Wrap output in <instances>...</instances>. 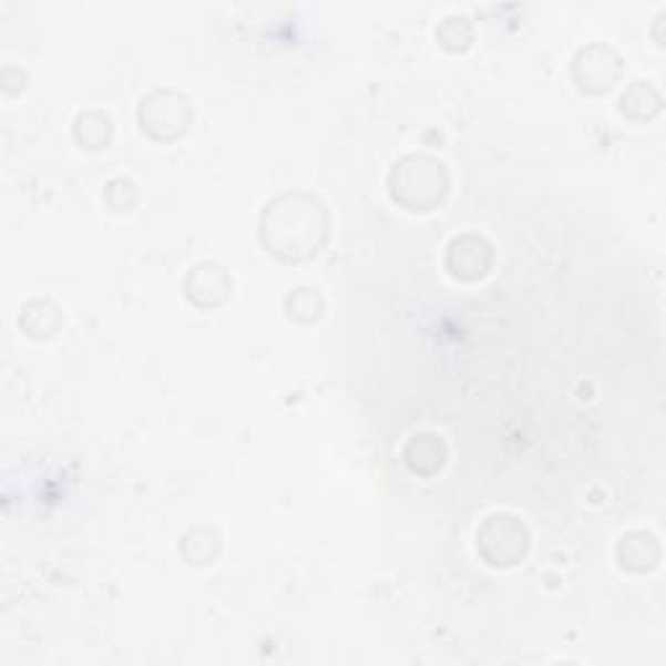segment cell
I'll use <instances>...</instances> for the list:
<instances>
[{"mask_svg": "<svg viewBox=\"0 0 666 666\" xmlns=\"http://www.w3.org/2000/svg\"><path fill=\"white\" fill-rule=\"evenodd\" d=\"M185 297L201 310H214L224 305L232 295V276L216 260H201L188 271L183 281Z\"/></svg>", "mask_w": 666, "mask_h": 666, "instance_id": "8992f818", "label": "cell"}, {"mask_svg": "<svg viewBox=\"0 0 666 666\" xmlns=\"http://www.w3.org/2000/svg\"><path fill=\"white\" fill-rule=\"evenodd\" d=\"M403 459H407L409 471L419 477H436L448 461V448L443 438L432 436V432H419L403 448Z\"/></svg>", "mask_w": 666, "mask_h": 666, "instance_id": "30bf717a", "label": "cell"}, {"mask_svg": "<svg viewBox=\"0 0 666 666\" xmlns=\"http://www.w3.org/2000/svg\"><path fill=\"white\" fill-rule=\"evenodd\" d=\"M623 76V58L609 44H586L573 58V81L581 94H607Z\"/></svg>", "mask_w": 666, "mask_h": 666, "instance_id": "5b68a950", "label": "cell"}, {"mask_svg": "<svg viewBox=\"0 0 666 666\" xmlns=\"http://www.w3.org/2000/svg\"><path fill=\"white\" fill-rule=\"evenodd\" d=\"M617 563L623 571L631 573H650L662 560V544L648 531H631L617 542Z\"/></svg>", "mask_w": 666, "mask_h": 666, "instance_id": "ba28073f", "label": "cell"}, {"mask_svg": "<svg viewBox=\"0 0 666 666\" xmlns=\"http://www.w3.org/2000/svg\"><path fill=\"white\" fill-rule=\"evenodd\" d=\"M180 555L191 565H212L222 555V534L212 526H193L180 536Z\"/></svg>", "mask_w": 666, "mask_h": 666, "instance_id": "8fae6325", "label": "cell"}, {"mask_svg": "<svg viewBox=\"0 0 666 666\" xmlns=\"http://www.w3.org/2000/svg\"><path fill=\"white\" fill-rule=\"evenodd\" d=\"M448 177L445 164L430 154H409L393 164L388 175V191L391 198L407 212H432L443 204L448 196Z\"/></svg>", "mask_w": 666, "mask_h": 666, "instance_id": "7a4b0ae2", "label": "cell"}, {"mask_svg": "<svg viewBox=\"0 0 666 666\" xmlns=\"http://www.w3.org/2000/svg\"><path fill=\"white\" fill-rule=\"evenodd\" d=\"M284 312H287L295 324H303V326L318 324L326 312V299L318 289L297 287L295 291H289L287 299H284Z\"/></svg>", "mask_w": 666, "mask_h": 666, "instance_id": "5bb4252c", "label": "cell"}, {"mask_svg": "<svg viewBox=\"0 0 666 666\" xmlns=\"http://www.w3.org/2000/svg\"><path fill=\"white\" fill-rule=\"evenodd\" d=\"M619 112L633 123H646L662 112V94L648 81H633L619 96Z\"/></svg>", "mask_w": 666, "mask_h": 666, "instance_id": "4fadbf2b", "label": "cell"}, {"mask_svg": "<svg viewBox=\"0 0 666 666\" xmlns=\"http://www.w3.org/2000/svg\"><path fill=\"white\" fill-rule=\"evenodd\" d=\"M191 100L177 89H154L139 104V125L148 139L172 144L191 129Z\"/></svg>", "mask_w": 666, "mask_h": 666, "instance_id": "3957f363", "label": "cell"}, {"mask_svg": "<svg viewBox=\"0 0 666 666\" xmlns=\"http://www.w3.org/2000/svg\"><path fill=\"white\" fill-rule=\"evenodd\" d=\"M141 193L139 185L129 177H112L107 185H104V206L115 214H131L133 208L139 206Z\"/></svg>", "mask_w": 666, "mask_h": 666, "instance_id": "2e32d148", "label": "cell"}, {"mask_svg": "<svg viewBox=\"0 0 666 666\" xmlns=\"http://www.w3.org/2000/svg\"><path fill=\"white\" fill-rule=\"evenodd\" d=\"M19 328L29 339L48 341L52 336H58L60 328H63V310L48 297L29 299V303H24V308H21Z\"/></svg>", "mask_w": 666, "mask_h": 666, "instance_id": "9c48e42d", "label": "cell"}, {"mask_svg": "<svg viewBox=\"0 0 666 666\" xmlns=\"http://www.w3.org/2000/svg\"><path fill=\"white\" fill-rule=\"evenodd\" d=\"M477 550L492 567L519 565L529 552V529L515 515H490L477 531Z\"/></svg>", "mask_w": 666, "mask_h": 666, "instance_id": "277c9868", "label": "cell"}, {"mask_svg": "<svg viewBox=\"0 0 666 666\" xmlns=\"http://www.w3.org/2000/svg\"><path fill=\"white\" fill-rule=\"evenodd\" d=\"M436 40L448 52H463L474 42V27H471L467 17H445L440 21Z\"/></svg>", "mask_w": 666, "mask_h": 666, "instance_id": "9a60e30c", "label": "cell"}, {"mask_svg": "<svg viewBox=\"0 0 666 666\" xmlns=\"http://www.w3.org/2000/svg\"><path fill=\"white\" fill-rule=\"evenodd\" d=\"M492 260H495V250L482 235L455 237L445 250V268L461 281H477L488 276Z\"/></svg>", "mask_w": 666, "mask_h": 666, "instance_id": "52a82bcc", "label": "cell"}, {"mask_svg": "<svg viewBox=\"0 0 666 666\" xmlns=\"http://www.w3.org/2000/svg\"><path fill=\"white\" fill-rule=\"evenodd\" d=\"M112 120L102 110H84L73 120V139L86 152H100L107 148L112 141Z\"/></svg>", "mask_w": 666, "mask_h": 666, "instance_id": "7c38bea8", "label": "cell"}, {"mask_svg": "<svg viewBox=\"0 0 666 666\" xmlns=\"http://www.w3.org/2000/svg\"><path fill=\"white\" fill-rule=\"evenodd\" d=\"M258 235L264 248L281 264H305L326 248L331 219L326 206L305 191H287L260 212Z\"/></svg>", "mask_w": 666, "mask_h": 666, "instance_id": "6da1fadb", "label": "cell"}]
</instances>
